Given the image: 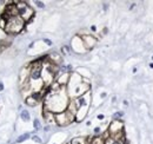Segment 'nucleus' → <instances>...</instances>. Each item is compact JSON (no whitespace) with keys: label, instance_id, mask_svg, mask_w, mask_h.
Returning <instances> with one entry per match:
<instances>
[{"label":"nucleus","instance_id":"obj_14","mask_svg":"<svg viewBox=\"0 0 153 144\" xmlns=\"http://www.w3.org/2000/svg\"><path fill=\"white\" fill-rule=\"evenodd\" d=\"M34 4L38 6L39 8H45V4L42 1H34Z\"/></svg>","mask_w":153,"mask_h":144},{"label":"nucleus","instance_id":"obj_16","mask_svg":"<svg viewBox=\"0 0 153 144\" xmlns=\"http://www.w3.org/2000/svg\"><path fill=\"white\" fill-rule=\"evenodd\" d=\"M44 43H45L47 46H52V40H50V39H44Z\"/></svg>","mask_w":153,"mask_h":144},{"label":"nucleus","instance_id":"obj_1","mask_svg":"<svg viewBox=\"0 0 153 144\" xmlns=\"http://www.w3.org/2000/svg\"><path fill=\"white\" fill-rule=\"evenodd\" d=\"M25 25L26 22L20 18L19 16H16V17H12L6 21V27L4 30V32L7 34V36H14V34H18L21 33L25 28Z\"/></svg>","mask_w":153,"mask_h":144},{"label":"nucleus","instance_id":"obj_15","mask_svg":"<svg viewBox=\"0 0 153 144\" xmlns=\"http://www.w3.org/2000/svg\"><path fill=\"white\" fill-rule=\"evenodd\" d=\"M94 134L101 135V129H100V126H96V128H94Z\"/></svg>","mask_w":153,"mask_h":144},{"label":"nucleus","instance_id":"obj_18","mask_svg":"<svg viewBox=\"0 0 153 144\" xmlns=\"http://www.w3.org/2000/svg\"><path fill=\"white\" fill-rule=\"evenodd\" d=\"M102 7H104V11H106L108 8V4H102Z\"/></svg>","mask_w":153,"mask_h":144},{"label":"nucleus","instance_id":"obj_22","mask_svg":"<svg viewBox=\"0 0 153 144\" xmlns=\"http://www.w3.org/2000/svg\"><path fill=\"white\" fill-rule=\"evenodd\" d=\"M150 68H151V69H153V63H151V64H150Z\"/></svg>","mask_w":153,"mask_h":144},{"label":"nucleus","instance_id":"obj_8","mask_svg":"<svg viewBox=\"0 0 153 144\" xmlns=\"http://www.w3.org/2000/svg\"><path fill=\"white\" fill-rule=\"evenodd\" d=\"M25 103H26V105H28V106H32V108H34V106H37L39 104V102L36 99V98H33L31 94L30 96H27L26 98H25Z\"/></svg>","mask_w":153,"mask_h":144},{"label":"nucleus","instance_id":"obj_23","mask_svg":"<svg viewBox=\"0 0 153 144\" xmlns=\"http://www.w3.org/2000/svg\"><path fill=\"white\" fill-rule=\"evenodd\" d=\"M1 50H2V46H1V45H0V51H1Z\"/></svg>","mask_w":153,"mask_h":144},{"label":"nucleus","instance_id":"obj_5","mask_svg":"<svg viewBox=\"0 0 153 144\" xmlns=\"http://www.w3.org/2000/svg\"><path fill=\"white\" fill-rule=\"evenodd\" d=\"M82 40L84 46L86 47V50H91L96 46L97 44V38L92 36V34H84V36H79Z\"/></svg>","mask_w":153,"mask_h":144},{"label":"nucleus","instance_id":"obj_3","mask_svg":"<svg viewBox=\"0 0 153 144\" xmlns=\"http://www.w3.org/2000/svg\"><path fill=\"white\" fill-rule=\"evenodd\" d=\"M74 121H76V115H73L68 110H65L64 112L56 115V124L59 126H67L72 124Z\"/></svg>","mask_w":153,"mask_h":144},{"label":"nucleus","instance_id":"obj_20","mask_svg":"<svg viewBox=\"0 0 153 144\" xmlns=\"http://www.w3.org/2000/svg\"><path fill=\"white\" fill-rule=\"evenodd\" d=\"M100 97H101V98H105V97H106V93H105V92H104V93H101V94H100Z\"/></svg>","mask_w":153,"mask_h":144},{"label":"nucleus","instance_id":"obj_10","mask_svg":"<svg viewBox=\"0 0 153 144\" xmlns=\"http://www.w3.org/2000/svg\"><path fill=\"white\" fill-rule=\"evenodd\" d=\"M30 136H31V134H28V132H26V134H22V135H20L19 137L17 138V143H21V142H24V141L28 140V138H30Z\"/></svg>","mask_w":153,"mask_h":144},{"label":"nucleus","instance_id":"obj_4","mask_svg":"<svg viewBox=\"0 0 153 144\" xmlns=\"http://www.w3.org/2000/svg\"><path fill=\"white\" fill-rule=\"evenodd\" d=\"M107 132L110 136H120V135H125L124 134V124L121 121H117L112 119V122L110 123V126L107 129Z\"/></svg>","mask_w":153,"mask_h":144},{"label":"nucleus","instance_id":"obj_6","mask_svg":"<svg viewBox=\"0 0 153 144\" xmlns=\"http://www.w3.org/2000/svg\"><path fill=\"white\" fill-rule=\"evenodd\" d=\"M105 144H125V135L120 136H110L105 140Z\"/></svg>","mask_w":153,"mask_h":144},{"label":"nucleus","instance_id":"obj_9","mask_svg":"<svg viewBox=\"0 0 153 144\" xmlns=\"http://www.w3.org/2000/svg\"><path fill=\"white\" fill-rule=\"evenodd\" d=\"M20 117H21V119L24 122H30L31 121V113H30L28 110H22L20 112Z\"/></svg>","mask_w":153,"mask_h":144},{"label":"nucleus","instance_id":"obj_24","mask_svg":"<svg viewBox=\"0 0 153 144\" xmlns=\"http://www.w3.org/2000/svg\"><path fill=\"white\" fill-rule=\"evenodd\" d=\"M152 60H153V56H152Z\"/></svg>","mask_w":153,"mask_h":144},{"label":"nucleus","instance_id":"obj_11","mask_svg":"<svg viewBox=\"0 0 153 144\" xmlns=\"http://www.w3.org/2000/svg\"><path fill=\"white\" fill-rule=\"evenodd\" d=\"M124 111H117V112H114L113 113V116H112V118L113 119H117V121H121V118L124 117Z\"/></svg>","mask_w":153,"mask_h":144},{"label":"nucleus","instance_id":"obj_17","mask_svg":"<svg viewBox=\"0 0 153 144\" xmlns=\"http://www.w3.org/2000/svg\"><path fill=\"white\" fill-rule=\"evenodd\" d=\"M104 118H105L104 115H98V116H97V119H99V121H104Z\"/></svg>","mask_w":153,"mask_h":144},{"label":"nucleus","instance_id":"obj_21","mask_svg":"<svg viewBox=\"0 0 153 144\" xmlns=\"http://www.w3.org/2000/svg\"><path fill=\"white\" fill-rule=\"evenodd\" d=\"M91 30H92V31L94 32V31H96V30H97V28H96V26H92V27H91Z\"/></svg>","mask_w":153,"mask_h":144},{"label":"nucleus","instance_id":"obj_19","mask_svg":"<svg viewBox=\"0 0 153 144\" xmlns=\"http://www.w3.org/2000/svg\"><path fill=\"white\" fill-rule=\"evenodd\" d=\"M2 90H4V84L0 83V91H2Z\"/></svg>","mask_w":153,"mask_h":144},{"label":"nucleus","instance_id":"obj_13","mask_svg":"<svg viewBox=\"0 0 153 144\" xmlns=\"http://www.w3.org/2000/svg\"><path fill=\"white\" fill-rule=\"evenodd\" d=\"M31 138H32V141H33V142H36V143L42 144V140H41V138H40L39 136H37V135H34V136H32Z\"/></svg>","mask_w":153,"mask_h":144},{"label":"nucleus","instance_id":"obj_7","mask_svg":"<svg viewBox=\"0 0 153 144\" xmlns=\"http://www.w3.org/2000/svg\"><path fill=\"white\" fill-rule=\"evenodd\" d=\"M91 142V137L90 138H86V137H74L70 144H90Z\"/></svg>","mask_w":153,"mask_h":144},{"label":"nucleus","instance_id":"obj_12","mask_svg":"<svg viewBox=\"0 0 153 144\" xmlns=\"http://www.w3.org/2000/svg\"><path fill=\"white\" fill-rule=\"evenodd\" d=\"M33 128H34L36 131H39V130L41 129V123H40L39 118H34V119H33Z\"/></svg>","mask_w":153,"mask_h":144},{"label":"nucleus","instance_id":"obj_2","mask_svg":"<svg viewBox=\"0 0 153 144\" xmlns=\"http://www.w3.org/2000/svg\"><path fill=\"white\" fill-rule=\"evenodd\" d=\"M16 7H17L18 16L25 22L31 21L32 18L34 17V10L32 8L31 5H28V2H26V1H17L16 2Z\"/></svg>","mask_w":153,"mask_h":144}]
</instances>
